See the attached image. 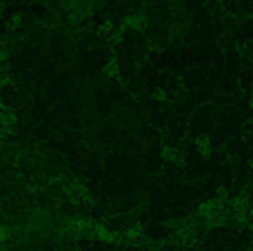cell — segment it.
<instances>
[{"instance_id":"6da1fadb","label":"cell","mask_w":253,"mask_h":251,"mask_svg":"<svg viewBox=\"0 0 253 251\" xmlns=\"http://www.w3.org/2000/svg\"><path fill=\"white\" fill-rule=\"evenodd\" d=\"M51 4L71 20H84L98 9L100 0H51Z\"/></svg>"}]
</instances>
